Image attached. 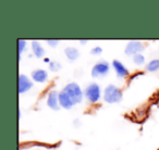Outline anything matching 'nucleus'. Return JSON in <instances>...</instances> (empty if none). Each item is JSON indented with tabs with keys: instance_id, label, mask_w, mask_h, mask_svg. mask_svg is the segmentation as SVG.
Masks as SVG:
<instances>
[{
	"instance_id": "423d86ee",
	"label": "nucleus",
	"mask_w": 159,
	"mask_h": 150,
	"mask_svg": "<svg viewBox=\"0 0 159 150\" xmlns=\"http://www.w3.org/2000/svg\"><path fill=\"white\" fill-rule=\"evenodd\" d=\"M30 88H32V82L25 75H20V77H19V91L22 94L27 91Z\"/></svg>"
},
{
	"instance_id": "39448f33",
	"label": "nucleus",
	"mask_w": 159,
	"mask_h": 150,
	"mask_svg": "<svg viewBox=\"0 0 159 150\" xmlns=\"http://www.w3.org/2000/svg\"><path fill=\"white\" fill-rule=\"evenodd\" d=\"M144 46L142 45V42H129V45L125 48L126 55H139L142 50H143Z\"/></svg>"
},
{
	"instance_id": "f8f14e48",
	"label": "nucleus",
	"mask_w": 159,
	"mask_h": 150,
	"mask_svg": "<svg viewBox=\"0 0 159 150\" xmlns=\"http://www.w3.org/2000/svg\"><path fill=\"white\" fill-rule=\"evenodd\" d=\"M66 55L70 60H75L77 57H79V51H77L75 48H66Z\"/></svg>"
},
{
	"instance_id": "ddd939ff",
	"label": "nucleus",
	"mask_w": 159,
	"mask_h": 150,
	"mask_svg": "<svg viewBox=\"0 0 159 150\" xmlns=\"http://www.w3.org/2000/svg\"><path fill=\"white\" fill-rule=\"evenodd\" d=\"M147 70L150 72H155V71L159 70V60H152L148 63Z\"/></svg>"
},
{
	"instance_id": "9d476101",
	"label": "nucleus",
	"mask_w": 159,
	"mask_h": 150,
	"mask_svg": "<svg viewBox=\"0 0 159 150\" xmlns=\"http://www.w3.org/2000/svg\"><path fill=\"white\" fill-rule=\"evenodd\" d=\"M32 76H33V80L38 83H43L47 80V73L43 70H37L35 72H33Z\"/></svg>"
},
{
	"instance_id": "f3484780",
	"label": "nucleus",
	"mask_w": 159,
	"mask_h": 150,
	"mask_svg": "<svg viewBox=\"0 0 159 150\" xmlns=\"http://www.w3.org/2000/svg\"><path fill=\"white\" fill-rule=\"evenodd\" d=\"M102 52V49L99 48V47H97V48H94L93 50H92V53L93 55H98V53Z\"/></svg>"
},
{
	"instance_id": "a211bd4d",
	"label": "nucleus",
	"mask_w": 159,
	"mask_h": 150,
	"mask_svg": "<svg viewBox=\"0 0 159 150\" xmlns=\"http://www.w3.org/2000/svg\"><path fill=\"white\" fill-rule=\"evenodd\" d=\"M48 42H49V44H51V46H56L55 44H57V42H56V40H53V42H51V40H48Z\"/></svg>"
},
{
	"instance_id": "2eb2a0df",
	"label": "nucleus",
	"mask_w": 159,
	"mask_h": 150,
	"mask_svg": "<svg viewBox=\"0 0 159 150\" xmlns=\"http://www.w3.org/2000/svg\"><path fill=\"white\" fill-rule=\"evenodd\" d=\"M50 68L52 71H57L60 68V64H58L57 62H51L50 63Z\"/></svg>"
},
{
	"instance_id": "9b49d317",
	"label": "nucleus",
	"mask_w": 159,
	"mask_h": 150,
	"mask_svg": "<svg viewBox=\"0 0 159 150\" xmlns=\"http://www.w3.org/2000/svg\"><path fill=\"white\" fill-rule=\"evenodd\" d=\"M32 47H33L34 53H35L36 57L40 58L43 55H44V49H43V47L40 46V45L38 44L37 42H33V44H32Z\"/></svg>"
},
{
	"instance_id": "0eeeda50",
	"label": "nucleus",
	"mask_w": 159,
	"mask_h": 150,
	"mask_svg": "<svg viewBox=\"0 0 159 150\" xmlns=\"http://www.w3.org/2000/svg\"><path fill=\"white\" fill-rule=\"evenodd\" d=\"M58 101H59V94L56 93V91H51L49 94V97H48V100H47V104L48 106L50 107L51 109L53 110H58Z\"/></svg>"
},
{
	"instance_id": "20e7f679",
	"label": "nucleus",
	"mask_w": 159,
	"mask_h": 150,
	"mask_svg": "<svg viewBox=\"0 0 159 150\" xmlns=\"http://www.w3.org/2000/svg\"><path fill=\"white\" fill-rule=\"evenodd\" d=\"M109 71V65L107 62H100V63L96 64L93 68L92 71V75L93 77H99V76H104L108 73Z\"/></svg>"
},
{
	"instance_id": "4468645a",
	"label": "nucleus",
	"mask_w": 159,
	"mask_h": 150,
	"mask_svg": "<svg viewBox=\"0 0 159 150\" xmlns=\"http://www.w3.org/2000/svg\"><path fill=\"white\" fill-rule=\"evenodd\" d=\"M144 61H145V59H144V55H143L139 53V55H134V62L136 64H143Z\"/></svg>"
},
{
	"instance_id": "1a4fd4ad",
	"label": "nucleus",
	"mask_w": 159,
	"mask_h": 150,
	"mask_svg": "<svg viewBox=\"0 0 159 150\" xmlns=\"http://www.w3.org/2000/svg\"><path fill=\"white\" fill-rule=\"evenodd\" d=\"M59 102H60V104H61L63 108H66V109H70V108H72L73 107V102H72V100L69 98V96L66 95V93H60L59 94Z\"/></svg>"
},
{
	"instance_id": "dca6fc26",
	"label": "nucleus",
	"mask_w": 159,
	"mask_h": 150,
	"mask_svg": "<svg viewBox=\"0 0 159 150\" xmlns=\"http://www.w3.org/2000/svg\"><path fill=\"white\" fill-rule=\"evenodd\" d=\"M24 44H25L24 40H19V51H20V53L22 52L23 48H24Z\"/></svg>"
},
{
	"instance_id": "f257e3e1",
	"label": "nucleus",
	"mask_w": 159,
	"mask_h": 150,
	"mask_svg": "<svg viewBox=\"0 0 159 150\" xmlns=\"http://www.w3.org/2000/svg\"><path fill=\"white\" fill-rule=\"evenodd\" d=\"M62 91L66 93V95L69 96V98L72 100V102L74 104L82 101L83 95H82V91H81V88H80L79 85L74 84V83L69 84V85H66V88H64Z\"/></svg>"
},
{
	"instance_id": "6e6552de",
	"label": "nucleus",
	"mask_w": 159,
	"mask_h": 150,
	"mask_svg": "<svg viewBox=\"0 0 159 150\" xmlns=\"http://www.w3.org/2000/svg\"><path fill=\"white\" fill-rule=\"evenodd\" d=\"M113 68H115L116 72H117L119 77H126L129 75V71L125 68V66L119 61H113Z\"/></svg>"
},
{
	"instance_id": "f03ea898",
	"label": "nucleus",
	"mask_w": 159,
	"mask_h": 150,
	"mask_svg": "<svg viewBox=\"0 0 159 150\" xmlns=\"http://www.w3.org/2000/svg\"><path fill=\"white\" fill-rule=\"evenodd\" d=\"M105 100L109 104H113V102H118L121 100L122 98V93L118 87L110 85L106 88L105 90V96H104Z\"/></svg>"
},
{
	"instance_id": "7ed1b4c3",
	"label": "nucleus",
	"mask_w": 159,
	"mask_h": 150,
	"mask_svg": "<svg viewBox=\"0 0 159 150\" xmlns=\"http://www.w3.org/2000/svg\"><path fill=\"white\" fill-rule=\"evenodd\" d=\"M85 95L86 98L89 100L91 102H96L98 101L100 97V89L99 86L97 84H91L85 90Z\"/></svg>"
}]
</instances>
